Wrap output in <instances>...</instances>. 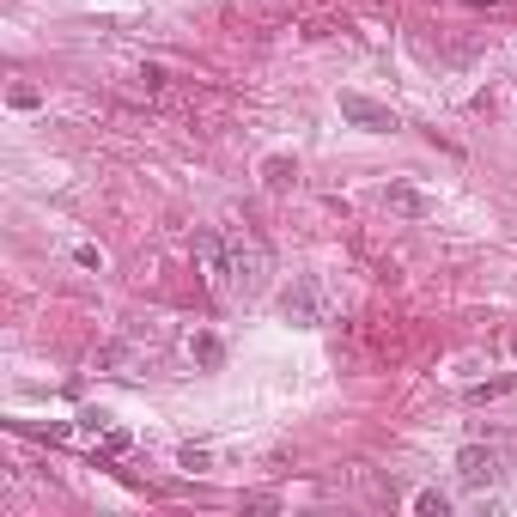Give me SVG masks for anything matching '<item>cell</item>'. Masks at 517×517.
I'll return each instance as SVG.
<instances>
[{
	"mask_svg": "<svg viewBox=\"0 0 517 517\" xmlns=\"http://www.w3.org/2000/svg\"><path fill=\"white\" fill-rule=\"evenodd\" d=\"M195 256H201V268H207V286L226 292V299H250V292H262V280H268V250H262V238L244 232V226L201 232Z\"/></svg>",
	"mask_w": 517,
	"mask_h": 517,
	"instance_id": "cell-1",
	"label": "cell"
},
{
	"mask_svg": "<svg viewBox=\"0 0 517 517\" xmlns=\"http://www.w3.org/2000/svg\"><path fill=\"white\" fill-rule=\"evenodd\" d=\"M493 475H499V457H493V451H463V481L481 487V481H493Z\"/></svg>",
	"mask_w": 517,
	"mask_h": 517,
	"instance_id": "cell-2",
	"label": "cell"
},
{
	"mask_svg": "<svg viewBox=\"0 0 517 517\" xmlns=\"http://www.w3.org/2000/svg\"><path fill=\"white\" fill-rule=\"evenodd\" d=\"M341 110H347L353 122H372V128H396V116H390V110H378V104H365V98H341Z\"/></svg>",
	"mask_w": 517,
	"mask_h": 517,
	"instance_id": "cell-3",
	"label": "cell"
},
{
	"mask_svg": "<svg viewBox=\"0 0 517 517\" xmlns=\"http://www.w3.org/2000/svg\"><path fill=\"white\" fill-rule=\"evenodd\" d=\"M286 305H299V317H311V311H317V286H305L299 299H286Z\"/></svg>",
	"mask_w": 517,
	"mask_h": 517,
	"instance_id": "cell-4",
	"label": "cell"
}]
</instances>
